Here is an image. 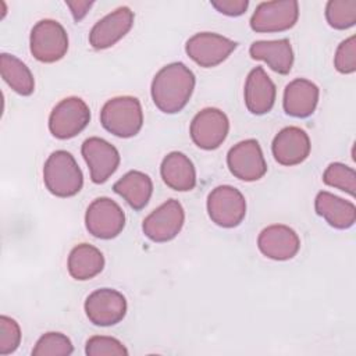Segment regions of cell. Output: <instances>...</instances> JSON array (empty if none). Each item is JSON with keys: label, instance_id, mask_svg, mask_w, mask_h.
<instances>
[{"label": "cell", "instance_id": "9c48e42d", "mask_svg": "<svg viewBox=\"0 0 356 356\" xmlns=\"http://www.w3.org/2000/svg\"><path fill=\"white\" fill-rule=\"evenodd\" d=\"M235 49L236 42L213 32L195 33L185 44L186 54L203 68L221 64Z\"/></svg>", "mask_w": 356, "mask_h": 356}, {"label": "cell", "instance_id": "d6986e66", "mask_svg": "<svg viewBox=\"0 0 356 356\" xmlns=\"http://www.w3.org/2000/svg\"><path fill=\"white\" fill-rule=\"evenodd\" d=\"M320 90L316 83L305 78L291 81L284 90L282 106L288 115L306 118L313 114L318 103Z\"/></svg>", "mask_w": 356, "mask_h": 356}, {"label": "cell", "instance_id": "603a6c76", "mask_svg": "<svg viewBox=\"0 0 356 356\" xmlns=\"http://www.w3.org/2000/svg\"><path fill=\"white\" fill-rule=\"evenodd\" d=\"M113 189L117 195L124 197L134 210H142L152 197L153 182L147 174L134 170L120 178L113 185Z\"/></svg>", "mask_w": 356, "mask_h": 356}, {"label": "cell", "instance_id": "e0dca14e", "mask_svg": "<svg viewBox=\"0 0 356 356\" xmlns=\"http://www.w3.org/2000/svg\"><path fill=\"white\" fill-rule=\"evenodd\" d=\"M310 138L299 127H286L281 129L271 145L273 156L281 165H296L303 163L310 154Z\"/></svg>", "mask_w": 356, "mask_h": 356}, {"label": "cell", "instance_id": "d6a6232c", "mask_svg": "<svg viewBox=\"0 0 356 356\" xmlns=\"http://www.w3.org/2000/svg\"><path fill=\"white\" fill-rule=\"evenodd\" d=\"M65 4L70 7L74 19L78 22L88 14L89 8L93 6V1H65Z\"/></svg>", "mask_w": 356, "mask_h": 356}, {"label": "cell", "instance_id": "52a82bcc", "mask_svg": "<svg viewBox=\"0 0 356 356\" xmlns=\"http://www.w3.org/2000/svg\"><path fill=\"white\" fill-rule=\"evenodd\" d=\"M85 225L90 235L99 239H113L125 227V214L110 197L95 199L86 210Z\"/></svg>", "mask_w": 356, "mask_h": 356}, {"label": "cell", "instance_id": "ba28073f", "mask_svg": "<svg viewBox=\"0 0 356 356\" xmlns=\"http://www.w3.org/2000/svg\"><path fill=\"white\" fill-rule=\"evenodd\" d=\"M299 17V4L295 0H274L260 3L252 18L250 28L259 33L282 32L291 29Z\"/></svg>", "mask_w": 356, "mask_h": 356}, {"label": "cell", "instance_id": "2e32d148", "mask_svg": "<svg viewBox=\"0 0 356 356\" xmlns=\"http://www.w3.org/2000/svg\"><path fill=\"white\" fill-rule=\"evenodd\" d=\"M257 246L266 257L284 261L296 256L300 248V239L288 225L273 224L259 234Z\"/></svg>", "mask_w": 356, "mask_h": 356}, {"label": "cell", "instance_id": "8fae6325", "mask_svg": "<svg viewBox=\"0 0 356 356\" xmlns=\"http://www.w3.org/2000/svg\"><path fill=\"white\" fill-rule=\"evenodd\" d=\"M229 131V121L225 113L207 107L200 110L192 120L189 134L193 143L203 150H214L222 145Z\"/></svg>", "mask_w": 356, "mask_h": 356}, {"label": "cell", "instance_id": "5b68a950", "mask_svg": "<svg viewBox=\"0 0 356 356\" xmlns=\"http://www.w3.org/2000/svg\"><path fill=\"white\" fill-rule=\"evenodd\" d=\"M207 213L214 224L222 228L238 227L246 214L242 192L231 185H220L207 196Z\"/></svg>", "mask_w": 356, "mask_h": 356}, {"label": "cell", "instance_id": "f546056e", "mask_svg": "<svg viewBox=\"0 0 356 356\" xmlns=\"http://www.w3.org/2000/svg\"><path fill=\"white\" fill-rule=\"evenodd\" d=\"M21 342V328L18 323L8 317L0 316V355H10L17 350Z\"/></svg>", "mask_w": 356, "mask_h": 356}, {"label": "cell", "instance_id": "484cf974", "mask_svg": "<svg viewBox=\"0 0 356 356\" xmlns=\"http://www.w3.org/2000/svg\"><path fill=\"white\" fill-rule=\"evenodd\" d=\"M325 18L334 29H348L356 24V0H330Z\"/></svg>", "mask_w": 356, "mask_h": 356}, {"label": "cell", "instance_id": "277c9868", "mask_svg": "<svg viewBox=\"0 0 356 356\" xmlns=\"http://www.w3.org/2000/svg\"><path fill=\"white\" fill-rule=\"evenodd\" d=\"M29 47L32 56L42 63H56L68 50V35L54 19H40L31 31Z\"/></svg>", "mask_w": 356, "mask_h": 356}, {"label": "cell", "instance_id": "ac0fdd59", "mask_svg": "<svg viewBox=\"0 0 356 356\" xmlns=\"http://www.w3.org/2000/svg\"><path fill=\"white\" fill-rule=\"evenodd\" d=\"M243 95L245 104L252 114L261 115L273 108L277 89L263 67H256L249 72Z\"/></svg>", "mask_w": 356, "mask_h": 356}, {"label": "cell", "instance_id": "ffe728a7", "mask_svg": "<svg viewBox=\"0 0 356 356\" xmlns=\"http://www.w3.org/2000/svg\"><path fill=\"white\" fill-rule=\"evenodd\" d=\"M164 184L178 192H188L196 186V170L191 159L181 152L168 153L160 165Z\"/></svg>", "mask_w": 356, "mask_h": 356}, {"label": "cell", "instance_id": "7402d4cb", "mask_svg": "<svg viewBox=\"0 0 356 356\" xmlns=\"http://www.w3.org/2000/svg\"><path fill=\"white\" fill-rule=\"evenodd\" d=\"M249 54L254 60H261L278 74H288L293 64V51L288 39L257 40L249 47Z\"/></svg>", "mask_w": 356, "mask_h": 356}, {"label": "cell", "instance_id": "f1b7e54d", "mask_svg": "<svg viewBox=\"0 0 356 356\" xmlns=\"http://www.w3.org/2000/svg\"><path fill=\"white\" fill-rule=\"evenodd\" d=\"M85 353L88 356H127L128 350L117 338L95 335L86 341Z\"/></svg>", "mask_w": 356, "mask_h": 356}, {"label": "cell", "instance_id": "7a4b0ae2", "mask_svg": "<svg viewBox=\"0 0 356 356\" xmlns=\"http://www.w3.org/2000/svg\"><path fill=\"white\" fill-rule=\"evenodd\" d=\"M43 182L51 195L71 197L82 189L83 175L70 152L56 150L43 165Z\"/></svg>", "mask_w": 356, "mask_h": 356}, {"label": "cell", "instance_id": "5bb4252c", "mask_svg": "<svg viewBox=\"0 0 356 356\" xmlns=\"http://www.w3.org/2000/svg\"><path fill=\"white\" fill-rule=\"evenodd\" d=\"M81 152L89 167L90 179L95 184L106 182L120 165L118 150L102 138H88L82 143Z\"/></svg>", "mask_w": 356, "mask_h": 356}, {"label": "cell", "instance_id": "9a60e30c", "mask_svg": "<svg viewBox=\"0 0 356 356\" xmlns=\"http://www.w3.org/2000/svg\"><path fill=\"white\" fill-rule=\"evenodd\" d=\"M134 25V13L129 7H118L99 19L89 33V43L96 50L108 49L122 39Z\"/></svg>", "mask_w": 356, "mask_h": 356}, {"label": "cell", "instance_id": "83f0119b", "mask_svg": "<svg viewBox=\"0 0 356 356\" xmlns=\"http://www.w3.org/2000/svg\"><path fill=\"white\" fill-rule=\"evenodd\" d=\"M72 352L71 339L61 332H46L32 349L33 356H68Z\"/></svg>", "mask_w": 356, "mask_h": 356}, {"label": "cell", "instance_id": "30bf717a", "mask_svg": "<svg viewBox=\"0 0 356 356\" xmlns=\"http://www.w3.org/2000/svg\"><path fill=\"white\" fill-rule=\"evenodd\" d=\"M185 211L175 199H168L145 217L143 234L153 242H168L174 239L184 227Z\"/></svg>", "mask_w": 356, "mask_h": 356}, {"label": "cell", "instance_id": "44dd1931", "mask_svg": "<svg viewBox=\"0 0 356 356\" xmlns=\"http://www.w3.org/2000/svg\"><path fill=\"white\" fill-rule=\"evenodd\" d=\"M314 209L320 217L338 229L350 228L356 221L355 204L327 191L317 193L314 199Z\"/></svg>", "mask_w": 356, "mask_h": 356}, {"label": "cell", "instance_id": "3957f363", "mask_svg": "<svg viewBox=\"0 0 356 356\" xmlns=\"http://www.w3.org/2000/svg\"><path fill=\"white\" fill-rule=\"evenodd\" d=\"M100 122L106 131L118 138L135 136L143 125L140 102L134 96H118L107 100L100 111Z\"/></svg>", "mask_w": 356, "mask_h": 356}, {"label": "cell", "instance_id": "7c38bea8", "mask_svg": "<svg viewBox=\"0 0 356 356\" xmlns=\"http://www.w3.org/2000/svg\"><path fill=\"white\" fill-rule=\"evenodd\" d=\"M227 164L235 178L246 182L257 181L267 172V163L256 139H246L234 145L227 154Z\"/></svg>", "mask_w": 356, "mask_h": 356}, {"label": "cell", "instance_id": "4316f807", "mask_svg": "<svg viewBox=\"0 0 356 356\" xmlns=\"http://www.w3.org/2000/svg\"><path fill=\"white\" fill-rule=\"evenodd\" d=\"M323 181L325 185L343 191L350 196L356 193V172L346 164L331 163L323 174Z\"/></svg>", "mask_w": 356, "mask_h": 356}, {"label": "cell", "instance_id": "1f68e13d", "mask_svg": "<svg viewBox=\"0 0 356 356\" xmlns=\"http://www.w3.org/2000/svg\"><path fill=\"white\" fill-rule=\"evenodd\" d=\"M211 6L221 14L229 15V17H238L242 15L248 6V0H214L211 1Z\"/></svg>", "mask_w": 356, "mask_h": 356}, {"label": "cell", "instance_id": "8992f818", "mask_svg": "<svg viewBox=\"0 0 356 356\" xmlns=\"http://www.w3.org/2000/svg\"><path fill=\"white\" fill-rule=\"evenodd\" d=\"M90 120V110L81 97H65L58 102L49 117V129L57 139H70L82 132Z\"/></svg>", "mask_w": 356, "mask_h": 356}, {"label": "cell", "instance_id": "4fadbf2b", "mask_svg": "<svg viewBox=\"0 0 356 356\" xmlns=\"http://www.w3.org/2000/svg\"><path fill=\"white\" fill-rule=\"evenodd\" d=\"M85 313L92 324L110 327L118 324L125 317L127 299L115 289L100 288L86 298Z\"/></svg>", "mask_w": 356, "mask_h": 356}, {"label": "cell", "instance_id": "4dcf8cb0", "mask_svg": "<svg viewBox=\"0 0 356 356\" xmlns=\"http://www.w3.org/2000/svg\"><path fill=\"white\" fill-rule=\"evenodd\" d=\"M334 65L341 74H353L356 71V38L355 35L342 40L337 47Z\"/></svg>", "mask_w": 356, "mask_h": 356}, {"label": "cell", "instance_id": "cb8c5ba5", "mask_svg": "<svg viewBox=\"0 0 356 356\" xmlns=\"http://www.w3.org/2000/svg\"><path fill=\"white\" fill-rule=\"evenodd\" d=\"M104 267V256L103 253L89 245L79 243L76 245L68 256V273L74 280L86 281L102 273Z\"/></svg>", "mask_w": 356, "mask_h": 356}, {"label": "cell", "instance_id": "d4e9b609", "mask_svg": "<svg viewBox=\"0 0 356 356\" xmlns=\"http://www.w3.org/2000/svg\"><path fill=\"white\" fill-rule=\"evenodd\" d=\"M0 72L6 83L18 95L29 96L35 89V79L31 70L18 57L3 53L0 56Z\"/></svg>", "mask_w": 356, "mask_h": 356}, {"label": "cell", "instance_id": "6da1fadb", "mask_svg": "<svg viewBox=\"0 0 356 356\" xmlns=\"http://www.w3.org/2000/svg\"><path fill=\"white\" fill-rule=\"evenodd\" d=\"M195 75L184 63H171L163 67L152 81V99L156 107L165 114L181 111L195 89Z\"/></svg>", "mask_w": 356, "mask_h": 356}]
</instances>
